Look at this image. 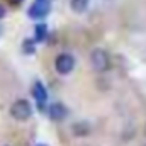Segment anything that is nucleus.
<instances>
[{"label": "nucleus", "instance_id": "f257e3e1", "mask_svg": "<svg viewBox=\"0 0 146 146\" xmlns=\"http://www.w3.org/2000/svg\"><path fill=\"white\" fill-rule=\"evenodd\" d=\"M10 115H12L15 121H19V122L29 121L31 115H33V107H31L29 100H26V99L15 100V102L10 106Z\"/></svg>", "mask_w": 146, "mask_h": 146}, {"label": "nucleus", "instance_id": "f03ea898", "mask_svg": "<svg viewBox=\"0 0 146 146\" xmlns=\"http://www.w3.org/2000/svg\"><path fill=\"white\" fill-rule=\"evenodd\" d=\"M90 63H92V68L99 73L107 72L110 68L109 54H107L106 49H100V48H97V49L92 51V54H90Z\"/></svg>", "mask_w": 146, "mask_h": 146}, {"label": "nucleus", "instance_id": "7ed1b4c3", "mask_svg": "<svg viewBox=\"0 0 146 146\" xmlns=\"http://www.w3.org/2000/svg\"><path fill=\"white\" fill-rule=\"evenodd\" d=\"M75 68V58L70 53H61L54 60V70L60 75H70Z\"/></svg>", "mask_w": 146, "mask_h": 146}, {"label": "nucleus", "instance_id": "20e7f679", "mask_svg": "<svg viewBox=\"0 0 146 146\" xmlns=\"http://www.w3.org/2000/svg\"><path fill=\"white\" fill-rule=\"evenodd\" d=\"M51 12V0H34L27 10L31 19H44Z\"/></svg>", "mask_w": 146, "mask_h": 146}, {"label": "nucleus", "instance_id": "39448f33", "mask_svg": "<svg viewBox=\"0 0 146 146\" xmlns=\"http://www.w3.org/2000/svg\"><path fill=\"white\" fill-rule=\"evenodd\" d=\"M33 97H34V100H36L37 109L41 110V112H46L48 92H46V87H44L39 80H36V82H34V85H33Z\"/></svg>", "mask_w": 146, "mask_h": 146}, {"label": "nucleus", "instance_id": "423d86ee", "mask_svg": "<svg viewBox=\"0 0 146 146\" xmlns=\"http://www.w3.org/2000/svg\"><path fill=\"white\" fill-rule=\"evenodd\" d=\"M48 114H49V117H51L53 121H65V119L68 117V109L65 107V104L54 102V104L49 106Z\"/></svg>", "mask_w": 146, "mask_h": 146}, {"label": "nucleus", "instance_id": "0eeeda50", "mask_svg": "<svg viewBox=\"0 0 146 146\" xmlns=\"http://www.w3.org/2000/svg\"><path fill=\"white\" fill-rule=\"evenodd\" d=\"M88 3H90V0H70L72 10L73 12H76V14H83V12H87Z\"/></svg>", "mask_w": 146, "mask_h": 146}, {"label": "nucleus", "instance_id": "6e6552de", "mask_svg": "<svg viewBox=\"0 0 146 146\" xmlns=\"http://www.w3.org/2000/svg\"><path fill=\"white\" fill-rule=\"evenodd\" d=\"M34 36H36V41L39 42H42V41H46V37H48V26L46 24H37L36 29H34Z\"/></svg>", "mask_w": 146, "mask_h": 146}, {"label": "nucleus", "instance_id": "1a4fd4ad", "mask_svg": "<svg viewBox=\"0 0 146 146\" xmlns=\"http://www.w3.org/2000/svg\"><path fill=\"white\" fill-rule=\"evenodd\" d=\"M22 49H24V53L26 54H33L34 51H36V48H34V42H33V39H26L24 42H22Z\"/></svg>", "mask_w": 146, "mask_h": 146}, {"label": "nucleus", "instance_id": "9d476101", "mask_svg": "<svg viewBox=\"0 0 146 146\" xmlns=\"http://www.w3.org/2000/svg\"><path fill=\"white\" fill-rule=\"evenodd\" d=\"M24 0H9V3H12V5H19V3H22Z\"/></svg>", "mask_w": 146, "mask_h": 146}, {"label": "nucleus", "instance_id": "9b49d317", "mask_svg": "<svg viewBox=\"0 0 146 146\" xmlns=\"http://www.w3.org/2000/svg\"><path fill=\"white\" fill-rule=\"evenodd\" d=\"M5 15V9H3V5H0V19Z\"/></svg>", "mask_w": 146, "mask_h": 146}, {"label": "nucleus", "instance_id": "f8f14e48", "mask_svg": "<svg viewBox=\"0 0 146 146\" xmlns=\"http://www.w3.org/2000/svg\"><path fill=\"white\" fill-rule=\"evenodd\" d=\"M39 146H44V145H39Z\"/></svg>", "mask_w": 146, "mask_h": 146}]
</instances>
